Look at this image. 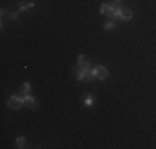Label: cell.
Masks as SVG:
<instances>
[{
	"mask_svg": "<svg viewBox=\"0 0 156 149\" xmlns=\"http://www.w3.org/2000/svg\"><path fill=\"white\" fill-rule=\"evenodd\" d=\"M76 80H78V81L93 80V78H91V68H90V66H78V71H76Z\"/></svg>",
	"mask_w": 156,
	"mask_h": 149,
	"instance_id": "277c9868",
	"label": "cell"
},
{
	"mask_svg": "<svg viewBox=\"0 0 156 149\" xmlns=\"http://www.w3.org/2000/svg\"><path fill=\"white\" fill-rule=\"evenodd\" d=\"M111 3H113L115 7H120V5H123V2H121V0H113Z\"/></svg>",
	"mask_w": 156,
	"mask_h": 149,
	"instance_id": "5bb4252c",
	"label": "cell"
},
{
	"mask_svg": "<svg viewBox=\"0 0 156 149\" xmlns=\"http://www.w3.org/2000/svg\"><path fill=\"white\" fill-rule=\"evenodd\" d=\"M18 13H20V12H10V13H9V18H10V20H17V18H18Z\"/></svg>",
	"mask_w": 156,
	"mask_h": 149,
	"instance_id": "4fadbf2b",
	"label": "cell"
},
{
	"mask_svg": "<svg viewBox=\"0 0 156 149\" xmlns=\"http://www.w3.org/2000/svg\"><path fill=\"white\" fill-rule=\"evenodd\" d=\"M133 18V12L126 7L120 5V7H115V15H113V20L115 22H129Z\"/></svg>",
	"mask_w": 156,
	"mask_h": 149,
	"instance_id": "6da1fadb",
	"label": "cell"
},
{
	"mask_svg": "<svg viewBox=\"0 0 156 149\" xmlns=\"http://www.w3.org/2000/svg\"><path fill=\"white\" fill-rule=\"evenodd\" d=\"M76 66H90V61H88V58L85 57V55H78Z\"/></svg>",
	"mask_w": 156,
	"mask_h": 149,
	"instance_id": "ba28073f",
	"label": "cell"
},
{
	"mask_svg": "<svg viewBox=\"0 0 156 149\" xmlns=\"http://www.w3.org/2000/svg\"><path fill=\"white\" fill-rule=\"evenodd\" d=\"M103 28H105L106 32H111V30L116 28V22H115V20H108L105 25H103Z\"/></svg>",
	"mask_w": 156,
	"mask_h": 149,
	"instance_id": "30bf717a",
	"label": "cell"
},
{
	"mask_svg": "<svg viewBox=\"0 0 156 149\" xmlns=\"http://www.w3.org/2000/svg\"><path fill=\"white\" fill-rule=\"evenodd\" d=\"M108 70H106V66L103 65H96L91 68V78L93 80H106L108 78Z\"/></svg>",
	"mask_w": 156,
	"mask_h": 149,
	"instance_id": "3957f363",
	"label": "cell"
},
{
	"mask_svg": "<svg viewBox=\"0 0 156 149\" xmlns=\"http://www.w3.org/2000/svg\"><path fill=\"white\" fill-rule=\"evenodd\" d=\"M25 104V96L23 95H12L9 98V101H7V106L10 108V109H20L22 106Z\"/></svg>",
	"mask_w": 156,
	"mask_h": 149,
	"instance_id": "7a4b0ae2",
	"label": "cell"
},
{
	"mask_svg": "<svg viewBox=\"0 0 156 149\" xmlns=\"http://www.w3.org/2000/svg\"><path fill=\"white\" fill-rule=\"evenodd\" d=\"M23 96H25V104H30L32 108H37V99L32 93H23Z\"/></svg>",
	"mask_w": 156,
	"mask_h": 149,
	"instance_id": "8992f818",
	"label": "cell"
},
{
	"mask_svg": "<svg viewBox=\"0 0 156 149\" xmlns=\"http://www.w3.org/2000/svg\"><path fill=\"white\" fill-rule=\"evenodd\" d=\"M15 144H17V147H25V144H27V139H25L23 136H20V137H17Z\"/></svg>",
	"mask_w": 156,
	"mask_h": 149,
	"instance_id": "8fae6325",
	"label": "cell"
},
{
	"mask_svg": "<svg viewBox=\"0 0 156 149\" xmlns=\"http://www.w3.org/2000/svg\"><path fill=\"white\" fill-rule=\"evenodd\" d=\"M30 89H32V85L28 83V81H25V83L22 85V91L23 93H30Z\"/></svg>",
	"mask_w": 156,
	"mask_h": 149,
	"instance_id": "7c38bea8",
	"label": "cell"
},
{
	"mask_svg": "<svg viewBox=\"0 0 156 149\" xmlns=\"http://www.w3.org/2000/svg\"><path fill=\"white\" fill-rule=\"evenodd\" d=\"M83 103H85V106H87V108H93L95 106V98H93V96H85Z\"/></svg>",
	"mask_w": 156,
	"mask_h": 149,
	"instance_id": "9c48e42d",
	"label": "cell"
},
{
	"mask_svg": "<svg viewBox=\"0 0 156 149\" xmlns=\"http://www.w3.org/2000/svg\"><path fill=\"white\" fill-rule=\"evenodd\" d=\"M35 7V3L32 2V0H28V2H22L20 3V9H18V12H27V10H30V9H33Z\"/></svg>",
	"mask_w": 156,
	"mask_h": 149,
	"instance_id": "52a82bcc",
	"label": "cell"
},
{
	"mask_svg": "<svg viewBox=\"0 0 156 149\" xmlns=\"http://www.w3.org/2000/svg\"><path fill=\"white\" fill-rule=\"evenodd\" d=\"M100 13L105 15L108 20H113V15H115V5L113 3H101L100 7Z\"/></svg>",
	"mask_w": 156,
	"mask_h": 149,
	"instance_id": "5b68a950",
	"label": "cell"
}]
</instances>
